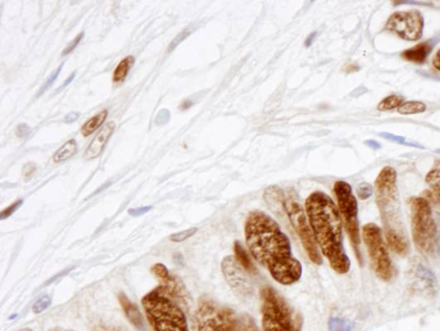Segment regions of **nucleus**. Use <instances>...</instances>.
Returning <instances> with one entry per match:
<instances>
[{"label": "nucleus", "instance_id": "f257e3e1", "mask_svg": "<svg viewBox=\"0 0 440 331\" xmlns=\"http://www.w3.org/2000/svg\"><path fill=\"white\" fill-rule=\"evenodd\" d=\"M244 234L253 258L277 283L290 285L301 279L302 264L294 258L290 240L275 219L261 211H253L247 217Z\"/></svg>", "mask_w": 440, "mask_h": 331}, {"label": "nucleus", "instance_id": "f03ea898", "mask_svg": "<svg viewBox=\"0 0 440 331\" xmlns=\"http://www.w3.org/2000/svg\"><path fill=\"white\" fill-rule=\"evenodd\" d=\"M305 210L322 253L337 274H347L351 262L344 250L342 219L334 201L327 194L315 191L306 199Z\"/></svg>", "mask_w": 440, "mask_h": 331}, {"label": "nucleus", "instance_id": "7ed1b4c3", "mask_svg": "<svg viewBox=\"0 0 440 331\" xmlns=\"http://www.w3.org/2000/svg\"><path fill=\"white\" fill-rule=\"evenodd\" d=\"M375 194L385 241L396 254L406 256L409 243L402 219L395 169L385 167L381 169L375 181Z\"/></svg>", "mask_w": 440, "mask_h": 331}, {"label": "nucleus", "instance_id": "20e7f679", "mask_svg": "<svg viewBox=\"0 0 440 331\" xmlns=\"http://www.w3.org/2000/svg\"><path fill=\"white\" fill-rule=\"evenodd\" d=\"M142 305L154 331H189L184 312L159 287L143 298Z\"/></svg>", "mask_w": 440, "mask_h": 331}, {"label": "nucleus", "instance_id": "39448f33", "mask_svg": "<svg viewBox=\"0 0 440 331\" xmlns=\"http://www.w3.org/2000/svg\"><path fill=\"white\" fill-rule=\"evenodd\" d=\"M261 317L264 331H302L303 320L275 289H261Z\"/></svg>", "mask_w": 440, "mask_h": 331}, {"label": "nucleus", "instance_id": "423d86ee", "mask_svg": "<svg viewBox=\"0 0 440 331\" xmlns=\"http://www.w3.org/2000/svg\"><path fill=\"white\" fill-rule=\"evenodd\" d=\"M409 206L415 246L426 255L435 254L439 248L438 230L429 201L424 197H411Z\"/></svg>", "mask_w": 440, "mask_h": 331}, {"label": "nucleus", "instance_id": "0eeeda50", "mask_svg": "<svg viewBox=\"0 0 440 331\" xmlns=\"http://www.w3.org/2000/svg\"><path fill=\"white\" fill-rule=\"evenodd\" d=\"M197 321L198 331H250L234 310L206 298L199 302Z\"/></svg>", "mask_w": 440, "mask_h": 331}, {"label": "nucleus", "instance_id": "6e6552de", "mask_svg": "<svg viewBox=\"0 0 440 331\" xmlns=\"http://www.w3.org/2000/svg\"><path fill=\"white\" fill-rule=\"evenodd\" d=\"M362 238L375 274L382 280L389 281L393 277V266L383 231L374 223H367L362 227Z\"/></svg>", "mask_w": 440, "mask_h": 331}, {"label": "nucleus", "instance_id": "1a4fd4ad", "mask_svg": "<svg viewBox=\"0 0 440 331\" xmlns=\"http://www.w3.org/2000/svg\"><path fill=\"white\" fill-rule=\"evenodd\" d=\"M334 192L337 199L338 209L342 216L344 225L350 241L355 251L357 258L361 260L360 246V231L358 218V202H357L355 194H352V187L346 182H336L334 186Z\"/></svg>", "mask_w": 440, "mask_h": 331}, {"label": "nucleus", "instance_id": "9d476101", "mask_svg": "<svg viewBox=\"0 0 440 331\" xmlns=\"http://www.w3.org/2000/svg\"><path fill=\"white\" fill-rule=\"evenodd\" d=\"M282 204L285 206L290 224L300 237L302 245L304 246L311 262L317 265H322L323 258L320 252L318 251L317 242H315L313 230H311L304 209L293 199H288L286 201L285 198Z\"/></svg>", "mask_w": 440, "mask_h": 331}, {"label": "nucleus", "instance_id": "9b49d317", "mask_svg": "<svg viewBox=\"0 0 440 331\" xmlns=\"http://www.w3.org/2000/svg\"><path fill=\"white\" fill-rule=\"evenodd\" d=\"M386 30L405 41H417L421 38L424 30V18L418 10L400 11L389 16Z\"/></svg>", "mask_w": 440, "mask_h": 331}, {"label": "nucleus", "instance_id": "f8f14e48", "mask_svg": "<svg viewBox=\"0 0 440 331\" xmlns=\"http://www.w3.org/2000/svg\"><path fill=\"white\" fill-rule=\"evenodd\" d=\"M222 270L231 287L240 295H251V287L241 265L234 256H228L222 262Z\"/></svg>", "mask_w": 440, "mask_h": 331}, {"label": "nucleus", "instance_id": "ddd939ff", "mask_svg": "<svg viewBox=\"0 0 440 331\" xmlns=\"http://www.w3.org/2000/svg\"><path fill=\"white\" fill-rule=\"evenodd\" d=\"M115 123L114 122H108L102 128L100 132L95 136L90 146L87 147L85 152V158L86 159H93L100 156L105 148V145L113 135L115 130Z\"/></svg>", "mask_w": 440, "mask_h": 331}, {"label": "nucleus", "instance_id": "4468645a", "mask_svg": "<svg viewBox=\"0 0 440 331\" xmlns=\"http://www.w3.org/2000/svg\"><path fill=\"white\" fill-rule=\"evenodd\" d=\"M414 277L418 288L429 295H434L437 289V280L429 268L419 264L414 272Z\"/></svg>", "mask_w": 440, "mask_h": 331}, {"label": "nucleus", "instance_id": "2eb2a0df", "mask_svg": "<svg viewBox=\"0 0 440 331\" xmlns=\"http://www.w3.org/2000/svg\"><path fill=\"white\" fill-rule=\"evenodd\" d=\"M434 44L433 41H423L421 43L415 45L414 47L407 49L402 53V57L404 60L415 64H423L430 55Z\"/></svg>", "mask_w": 440, "mask_h": 331}, {"label": "nucleus", "instance_id": "dca6fc26", "mask_svg": "<svg viewBox=\"0 0 440 331\" xmlns=\"http://www.w3.org/2000/svg\"><path fill=\"white\" fill-rule=\"evenodd\" d=\"M118 299L128 320L132 322V324H134L136 327H138V328H141V327L143 326V318L142 316H141L139 309L128 300V298L124 295V293H120Z\"/></svg>", "mask_w": 440, "mask_h": 331}, {"label": "nucleus", "instance_id": "f3484780", "mask_svg": "<svg viewBox=\"0 0 440 331\" xmlns=\"http://www.w3.org/2000/svg\"><path fill=\"white\" fill-rule=\"evenodd\" d=\"M135 57L132 56H128L120 61L115 69L112 80L115 84H122L126 80L128 73H130L132 66L135 64Z\"/></svg>", "mask_w": 440, "mask_h": 331}, {"label": "nucleus", "instance_id": "a211bd4d", "mask_svg": "<svg viewBox=\"0 0 440 331\" xmlns=\"http://www.w3.org/2000/svg\"><path fill=\"white\" fill-rule=\"evenodd\" d=\"M108 117V110H105L101 111L100 113L95 115L93 118L88 120L84 125L81 127V134L85 137H88L90 135H93L95 130H98L100 127L103 122L106 121Z\"/></svg>", "mask_w": 440, "mask_h": 331}, {"label": "nucleus", "instance_id": "6ab92c4d", "mask_svg": "<svg viewBox=\"0 0 440 331\" xmlns=\"http://www.w3.org/2000/svg\"><path fill=\"white\" fill-rule=\"evenodd\" d=\"M234 252L236 260L238 261V263L241 265V267H243V270L252 273V274L256 273V267L253 264L250 256H248L246 249L239 241L234 243Z\"/></svg>", "mask_w": 440, "mask_h": 331}, {"label": "nucleus", "instance_id": "aec40b11", "mask_svg": "<svg viewBox=\"0 0 440 331\" xmlns=\"http://www.w3.org/2000/svg\"><path fill=\"white\" fill-rule=\"evenodd\" d=\"M78 151L77 142L74 139L68 140L58 150L53 156V161L56 163L63 162L75 155Z\"/></svg>", "mask_w": 440, "mask_h": 331}, {"label": "nucleus", "instance_id": "412c9836", "mask_svg": "<svg viewBox=\"0 0 440 331\" xmlns=\"http://www.w3.org/2000/svg\"><path fill=\"white\" fill-rule=\"evenodd\" d=\"M426 183L429 184L434 200L440 204V169H431L426 174Z\"/></svg>", "mask_w": 440, "mask_h": 331}, {"label": "nucleus", "instance_id": "4be33fe9", "mask_svg": "<svg viewBox=\"0 0 440 331\" xmlns=\"http://www.w3.org/2000/svg\"><path fill=\"white\" fill-rule=\"evenodd\" d=\"M426 110V106L424 103L419 101H409L402 103L398 107V113L401 115H415L424 113Z\"/></svg>", "mask_w": 440, "mask_h": 331}, {"label": "nucleus", "instance_id": "5701e85b", "mask_svg": "<svg viewBox=\"0 0 440 331\" xmlns=\"http://www.w3.org/2000/svg\"><path fill=\"white\" fill-rule=\"evenodd\" d=\"M402 103H404V98L397 96V95H392V96L384 98L379 103L377 110L384 112V111L392 110L396 109V107H399Z\"/></svg>", "mask_w": 440, "mask_h": 331}, {"label": "nucleus", "instance_id": "b1692460", "mask_svg": "<svg viewBox=\"0 0 440 331\" xmlns=\"http://www.w3.org/2000/svg\"><path fill=\"white\" fill-rule=\"evenodd\" d=\"M330 331H352V324L351 322L342 320L339 317H332L329 322Z\"/></svg>", "mask_w": 440, "mask_h": 331}, {"label": "nucleus", "instance_id": "393cba45", "mask_svg": "<svg viewBox=\"0 0 440 331\" xmlns=\"http://www.w3.org/2000/svg\"><path fill=\"white\" fill-rule=\"evenodd\" d=\"M197 228H190L188 230L180 231V233H177L170 236L169 239L170 241L180 243L184 242L185 240L189 239L192 237L195 233H197Z\"/></svg>", "mask_w": 440, "mask_h": 331}, {"label": "nucleus", "instance_id": "a878e982", "mask_svg": "<svg viewBox=\"0 0 440 331\" xmlns=\"http://www.w3.org/2000/svg\"><path fill=\"white\" fill-rule=\"evenodd\" d=\"M356 192L360 200H367L368 198L372 196L373 188L370 184L362 183L358 185V187L356 189Z\"/></svg>", "mask_w": 440, "mask_h": 331}, {"label": "nucleus", "instance_id": "bb28decb", "mask_svg": "<svg viewBox=\"0 0 440 331\" xmlns=\"http://www.w3.org/2000/svg\"><path fill=\"white\" fill-rule=\"evenodd\" d=\"M52 303L51 298L48 296L41 297V299L37 300L34 305H33V312L36 314H39L48 309Z\"/></svg>", "mask_w": 440, "mask_h": 331}, {"label": "nucleus", "instance_id": "cd10ccee", "mask_svg": "<svg viewBox=\"0 0 440 331\" xmlns=\"http://www.w3.org/2000/svg\"><path fill=\"white\" fill-rule=\"evenodd\" d=\"M153 275H154L159 280L167 278L169 275L168 268L163 263H156L151 268Z\"/></svg>", "mask_w": 440, "mask_h": 331}, {"label": "nucleus", "instance_id": "c85d7f7f", "mask_svg": "<svg viewBox=\"0 0 440 331\" xmlns=\"http://www.w3.org/2000/svg\"><path fill=\"white\" fill-rule=\"evenodd\" d=\"M63 65H64V63L61 64L59 65V68H58L56 70V71H53L51 75L48 78V80H46L43 85L41 86V88L40 89L38 94H37V97H39L41 96V94H43L45 90H47L48 87L53 84V81H55L56 78H58V76L60 75V73L61 72L62 68H63Z\"/></svg>", "mask_w": 440, "mask_h": 331}, {"label": "nucleus", "instance_id": "c756f323", "mask_svg": "<svg viewBox=\"0 0 440 331\" xmlns=\"http://www.w3.org/2000/svg\"><path fill=\"white\" fill-rule=\"evenodd\" d=\"M85 36V33L84 32H81L80 33V34H78L75 38H74L72 41H70V43L68 45V47H66L63 52H62V56H66L69 55V53L70 52H73L74 51V49L76 48V47L78 46V44H80V41L83 39V37H84Z\"/></svg>", "mask_w": 440, "mask_h": 331}, {"label": "nucleus", "instance_id": "7c9ffc66", "mask_svg": "<svg viewBox=\"0 0 440 331\" xmlns=\"http://www.w3.org/2000/svg\"><path fill=\"white\" fill-rule=\"evenodd\" d=\"M23 204V201L19 200L16 201L15 204H11L10 206H8L7 209L2 211L1 214H0V219H5L8 217H10L11 215L14 214L16 210H18L21 206Z\"/></svg>", "mask_w": 440, "mask_h": 331}, {"label": "nucleus", "instance_id": "2f4dec72", "mask_svg": "<svg viewBox=\"0 0 440 331\" xmlns=\"http://www.w3.org/2000/svg\"><path fill=\"white\" fill-rule=\"evenodd\" d=\"M31 134V127L26 123H21L16 128V135L20 139H27Z\"/></svg>", "mask_w": 440, "mask_h": 331}, {"label": "nucleus", "instance_id": "473e14b6", "mask_svg": "<svg viewBox=\"0 0 440 331\" xmlns=\"http://www.w3.org/2000/svg\"><path fill=\"white\" fill-rule=\"evenodd\" d=\"M191 31L189 30H185L184 32H182L181 34L178 35L175 39L170 43L169 47V51H173L178 44L181 43L182 41H184L187 37L190 35Z\"/></svg>", "mask_w": 440, "mask_h": 331}, {"label": "nucleus", "instance_id": "72a5a7b5", "mask_svg": "<svg viewBox=\"0 0 440 331\" xmlns=\"http://www.w3.org/2000/svg\"><path fill=\"white\" fill-rule=\"evenodd\" d=\"M152 209V208L151 206H143V208L130 209V214H131L132 216H134V217L141 216V215L148 213L149 211H150Z\"/></svg>", "mask_w": 440, "mask_h": 331}, {"label": "nucleus", "instance_id": "f704fd0d", "mask_svg": "<svg viewBox=\"0 0 440 331\" xmlns=\"http://www.w3.org/2000/svg\"><path fill=\"white\" fill-rule=\"evenodd\" d=\"M78 117H80V114L78 113H75V112L70 113L68 115H66L64 122L66 123H72L73 122H75L76 120L78 118Z\"/></svg>", "mask_w": 440, "mask_h": 331}, {"label": "nucleus", "instance_id": "c9c22d12", "mask_svg": "<svg viewBox=\"0 0 440 331\" xmlns=\"http://www.w3.org/2000/svg\"><path fill=\"white\" fill-rule=\"evenodd\" d=\"M36 167L31 164H28L24 167L23 175L26 177H30L35 172Z\"/></svg>", "mask_w": 440, "mask_h": 331}, {"label": "nucleus", "instance_id": "e433bc0d", "mask_svg": "<svg viewBox=\"0 0 440 331\" xmlns=\"http://www.w3.org/2000/svg\"><path fill=\"white\" fill-rule=\"evenodd\" d=\"M75 75L76 72H73L72 73V75H70L68 78H66V80L64 82L63 85H61L60 88L57 90V93L61 92V90H63L64 88H66V86L70 85V83H72V81L74 80V77H75Z\"/></svg>", "mask_w": 440, "mask_h": 331}, {"label": "nucleus", "instance_id": "4c0bfd02", "mask_svg": "<svg viewBox=\"0 0 440 331\" xmlns=\"http://www.w3.org/2000/svg\"><path fill=\"white\" fill-rule=\"evenodd\" d=\"M433 65L436 69L440 71V49L437 53H435L433 60Z\"/></svg>", "mask_w": 440, "mask_h": 331}, {"label": "nucleus", "instance_id": "58836bf2", "mask_svg": "<svg viewBox=\"0 0 440 331\" xmlns=\"http://www.w3.org/2000/svg\"><path fill=\"white\" fill-rule=\"evenodd\" d=\"M315 36H317V32L311 33V34L308 36V38L305 41V46L307 48L310 47V45L313 44Z\"/></svg>", "mask_w": 440, "mask_h": 331}, {"label": "nucleus", "instance_id": "ea45409f", "mask_svg": "<svg viewBox=\"0 0 440 331\" xmlns=\"http://www.w3.org/2000/svg\"><path fill=\"white\" fill-rule=\"evenodd\" d=\"M190 106H192V103L189 101H186L185 103H182V105H181V110H184L189 109Z\"/></svg>", "mask_w": 440, "mask_h": 331}, {"label": "nucleus", "instance_id": "a19ab883", "mask_svg": "<svg viewBox=\"0 0 440 331\" xmlns=\"http://www.w3.org/2000/svg\"><path fill=\"white\" fill-rule=\"evenodd\" d=\"M365 143H367L369 147H371L372 148H379V144L372 142V140H369V142H367Z\"/></svg>", "mask_w": 440, "mask_h": 331}, {"label": "nucleus", "instance_id": "79ce46f5", "mask_svg": "<svg viewBox=\"0 0 440 331\" xmlns=\"http://www.w3.org/2000/svg\"><path fill=\"white\" fill-rule=\"evenodd\" d=\"M103 331H125V330H123L122 329H118V328H111V329H108Z\"/></svg>", "mask_w": 440, "mask_h": 331}, {"label": "nucleus", "instance_id": "37998d69", "mask_svg": "<svg viewBox=\"0 0 440 331\" xmlns=\"http://www.w3.org/2000/svg\"><path fill=\"white\" fill-rule=\"evenodd\" d=\"M19 331H33V330H31V329H22Z\"/></svg>", "mask_w": 440, "mask_h": 331}, {"label": "nucleus", "instance_id": "c03bdc74", "mask_svg": "<svg viewBox=\"0 0 440 331\" xmlns=\"http://www.w3.org/2000/svg\"><path fill=\"white\" fill-rule=\"evenodd\" d=\"M253 331H257V330H253Z\"/></svg>", "mask_w": 440, "mask_h": 331}]
</instances>
